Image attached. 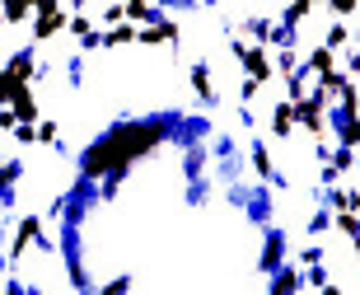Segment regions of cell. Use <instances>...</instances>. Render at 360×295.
<instances>
[{"mask_svg":"<svg viewBox=\"0 0 360 295\" xmlns=\"http://www.w3.org/2000/svg\"><path fill=\"white\" fill-rule=\"evenodd\" d=\"M19 118H14V108H0V132H14Z\"/></svg>","mask_w":360,"mask_h":295,"instance_id":"4316f807","label":"cell"},{"mask_svg":"<svg viewBox=\"0 0 360 295\" xmlns=\"http://www.w3.org/2000/svg\"><path fill=\"white\" fill-rule=\"evenodd\" d=\"M19 89H24V80H19V75H14L10 66H0V108L10 103V99L19 94Z\"/></svg>","mask_w":360,"mask_h":295,"instance_id":"ac0fdd59","label":"cell"},{"mask_svg":"<svg viewBox=\"0 0 360 295\" xmlns=\"http://www.w3.org/2000/svg\"><path fill=\"white\" fill-rule=\"evenodd\" d=\"M323 5H328V10L337 14V19H347V14H356V5H360V0H323Z\"/></svg>","mask_w":360,"mask_h":295,"instance_id":"7402d4cb","label":"cell"},{"mask_svg":"<svg viewBox=\"0 0 360 295\" xmlns=\"http://www.w3.org/2000/svg\"><path fill=\"white\" fill-rule=\"evenodd\" d=\"M356 258H360V234H356Z\"/></svg>","mask_w":360,"mask_h":295,"instance_id":"f546056e","label":"cell"},{"mask_svg":"<svg viewBox=\"0 0 360 295\" xmlns=\"http://www.w3.org/2000/svg\"><path fill=\"white\" fill-rule=\"evenodd\" d=\"M347 70H351V75H360V52H351V56H347Z\"/></svg>","mask_w":360,"mask_h":295,"instance_id":"83f0119b","label":"cell"},{"mask_svg":"<svg viewBox=\"0 0 360 295\" xmlns=\"http://www.w3.org/2000/svg\"><path fill=\"white\" fill-rule=\"evenodd\" d=\"M281 263H285V234H281V230H271L267 244H262V253H257V268H262V272H276Z\"/></svg>","mask_w":360,"mask_h":295,"instance_id":"52a82bcc","label":"cell"},{"mask_svg":"<svg viewBox=\"0 0 360 295\" xmlns=\"http://www.w3.org/2000/svg\"><path fill=\"white\" fill-rule=\"evenodd\" d=\"M38 234H42V215H38V211H28L24 220H19V230H14V244H10V263H24L28 244H38Z\"/></svg>","mask_w":360,"mask_h":295,"instance_id":"277c9868","label":"cell"},{"mask_svg":"<svg viewBox=\"0 0 360 295\" xmlns=\"http://www.w3.org/2000/svg\"><path fill=\"white\" fill-rule=\"evenodd\" d=\"M187 80H192L201 103H215V80H211V66H206V61H197V66L187 70Z\"/></svg>","mask_w":360,"mask_h":295,"instance_id":"9c48e42d","label":"cell"},{"mask_svg":"<svg viewBox=\"0 0 360 295\" xmlns=\"http://www.w3.org/2000/svg\"><path fill=\"white\" fill-rule=\"evenodd\" d=\"M342 84H347V75L333 66V70H323V75H319V84H314V89H319L323 99H337V94H342Z\"/></svg>","mask_w":360,"mask_h":295,"instance_id":"9a60e30c","label":"cell"},{"mask_svg":"<svg viewBox=\"0 0 360 295\" xmlns=\"http://www.w3.org/2000/svg\"><path fill=\"white\" fill-rule=\"evenodd\" d=\"M84 5H89V0H70V14H75V10H84Z\"/></svg>","mask_w":360,"mask_h":295,"instance_id":"f1b7e54d","label":"cell"},{"mask_svg":"<svg viewBox=\"0 0 360 295\" xmlns=\"http://www.w3.org/2000/svg\"><path fill=\"white\" fill-rule=\"evenodd\" d=\"M28 14H33V5H28V0H5V5H0V19H5V24H24Z\"/></svg>","mask_w":360,"mask_h":295,"instance_id":"2e32d148","label":"cell"},{"mask_svg":"<svg viewBox=\"0 0 360 295\" xmlns=\"http://www.w3.org/2000/svg\"><path fill=\"white\" fill-rule=\"evenodd\" d=\"M10 108H14V118H19V122H38V118H42V108H38V94H33L28 84H24V89H19V94L10 99Z\"/></svg>","mask_w":360,"mask_h":295,"instance_id":"30bf717a","label":"cell"},{"mask_svg":"<svg viewBox=\"0 0 360 295\" xmlns=\"http://www.w3.org/2000/svg\"><path fill=\"white\" fill-rule=\"evenodd\" d=\"M257 89H262V80H253V75H243V84H239V99H243V103H253V99H257Z\"/></svg>","mask_w":360,"mask_h":295,"instance_id":"cb8c5ba5","label":"cell"},{"mask_svg":"<svg viewBox=\"0 0 360 295\" xmlns=\"http://www.w3.org/2000/svg\"><path fill=\"white\" fill-rule=\"evenodd\" d=\"M24 178V160H5L0 164V206H10L14 201V183Z\"/></svg>","mask_w":360,"mask_h":295,"instance_id":"ba28073f","label":"cell"},{"mask_svg":"<svg viewBox=\"0 0 360 295\" xmlns=\"http://www.w3.org/2000/svg\"><path fill=\"white\" fill-rule=\"evenodd\" d=\"M0 234H5V225H0Z\"/></svg>","mask_w":360,"mask_h":295,"instance_id":"1f68e13d","label":"cell"},{"mask_svg":"<svg viewBox=\"0 0 360 295\" xmlns=\"http://www.w3.org/2000/svg\"><path fill=\"white\" fill-rule=\"evenodd\" d=\"M70 33H75V38H89V33H94V19H89V14H80V10H75V14H70Z\"/></svg>","mask_w":360,"mask_h":295,"instance_id":"44dd1931","label":"cell"},{"mask_svg":"<svg viewBox=\"0 0 360 295\" xmlns=\"http://www.w3.org/2000/svg\"><path fill=\"white\" fill-rule=\"evenodd\" d=\"M337 66V52L328 47V42H319L314 52H309V61H304V70H314V75H323V70H333Z\"/></svg>","mask_w":360,"mask_h":295,"instance_id":"7c38bea8","label":"cell"},{"mask_svg":"<svg viewBox=\"0 0 360 295\" xmlns=\"http://www.w3.org/2000/svg\"><path fill=\"white\" fill-rule=\"evenodd\" d=\"M160 141H169V127L164 122H122V127H112L108 136H98L84 150L80 169H84V178H117L127 164L150 155Z\"/></svg>","mask_w":360,"mask_h":295,"instance_id":"6da1fadb","label":"cell"},{"mask_svg":"<svg viewBox=\"0 0 360 295\" xmlns=\"http://www.w3.org/2000/svg\"><path fill=\"white\" fill-rule=\"evenodd\" d=\"M333 225L347 234V239H356L360 234V211H333Z\"/></svg>","mask_w":360,"mask_h":295,"instance_id":"d6986e66","label":"cell"},{"mask_svg":"<svg viewBox=\"0 0 360 295\" xmlns=\"http://www.w3.org/2000/svg\"><path fill=\"white\" fill-rule=\"evenodd\" d=\"M328 225H333V215H328V206H323V211H314V220H309V234H323V230H328Z\"/></svg>","mask_w":360,"mask_h":295,"instance_id":"603a6c76","label":"cell"},{"mask_svg":"<svg viewBox=\"0 0 360 295\" xmlns=\"http://www.w3.org/2000/svg\"><path fill=\"white\" fill-rule=\"evenodd\" d=\"M136 28H141V24H131V19L108 24V28H103V47H127V42H136Z\"/></svg>","mask_w":360,"mask_h":295,"instance_id":"8fae6325","label":"cell"},{"mask_svg":"<svg viewBox=\"0 0 360 295\" xmlns=\"http://www.w3.org/2000/svg\"><path fill=\"white\" fill-rule=\"evenodd\" d=\"M328 164H333L337 174H351V169H356V150H351V146H337L333 155H328Z\"/></svg>","mask_w":360,"mask_h":295,"instance_id":"ffe728a7","label":"cell"},{"mask_svg":"<svg viewBox=\"0 0 360 295\" xmlns=\"http://www.w3.org/2000/svg\"><path fill=\"white\" fill-rule=\"evenodd\" d=\"M271 291H304V277H300L295 268H285V263H281V268L271 272Z\"/></svg>","mask_w":360,"mask_h":295,"instance_id":"4fadbf2b","label":"cell"},{"mask_svg":"<svg viewBox=\"0 0 360 295\" xmlns=\"http://www.w3.org/2000/svg\"><path fill=\"white\" fill-rule=\"evenodd\" d=\"M323 42H328L333 52H347V47H351V28L342 24V19H337V24H328V33H323Z\"/></svg>","mask_w":360,"mask_h":295,"instance_id":"e0dca14e","label":"cell"},{"mask_svg":"<svg viewBox=\"0 0 360 295\" xmlns=\"http://www.w3.org/2000/svg\"><path fill=\"white\" fill-rule=\"evenodd\" d=\"M314 263H323V249H314V244H309L304 253H300V268H314Z\"/></svg>","mask_w":360,"mask_h":295,"instance_id":"484cf974","label":"cell"},{"mask_svg":"<svg viewBox=\"0 0 360 295\" xmlns=\"http://www.w3.org/2000/svg\"><path fill=\"white\" fill-rule=\"evenodd\" d=\"M229 52L239 56L243 75H253V80L267 84L271 75H276V66H271V56H267V42H243V38H234V42H229Z\"/></svg>","mask_w":360,"mask_h":295,"instance_id":"7a4b0ae2","label":"cell"},{"mask_svg":"<svg viewBox=\"0 0 360 295\" xmlns=\"http://www.w3.org/2000/svg\"><path fill=\"white\" fill-rule=\"evenodd\" d=\"M66 24H70L66 5H61V10H47V14H33V42H52Z\"/></svg>","mask_w":360,"mask_h":295,"instance_id":"5b68a950","label":"cell"},{"mask_svg":"<svg viewBox=\"0 0 360 295\" xmlns=\"http://www.w3.org/2000/svg\"><path fill=\"white\" fill-rule=\"evenodd\" d=\"M0 28H5V19H0Z\"/></svg>","mask_w":360,"mask_h":295,"instance_id":"4dcf8cb0","label":"cell"},{"mask_svg":"<svg viewBox=\"0 0 360 295\" xmlns=\"http://www.w3.org/2000/svg\"><path fill=\"white\" fill-rule=\"evenodd\" d=\"M295 127H300V118H295V103L290 99H281L276 108H271V136H281V141H290Z\"/></svg>","mask_w":360,"mask_h":295,"instance_id":"8992f818","label":"cell"},{"mask_svg":"<svg viewBox=\"0 0 360 295\" xmlns=\"http://www.w3.org/2000/svg\"><path fill=\"white\" fill-rule=\"evenodd\" d=\"M38 146H56V122H38Z\"/></svg>","mask_w":360,"mask_h":295,"instance_id":"d4e9b609","label":"cell"},{"mask_svg":"<svg viewBox=\"0 0 360 295\" xmlns=\"http://www.w3.org/2000/svg\"><path fill=\"white\" fill-rule=\"evenodd\" d=\"M248 164H253L257 178H276V169H271V150L262 146V141H253V155H248Z\"/></svg>","mask_w":360,"mask_h":295,"instance_id":"5bb4252c","label":"cell"},{"mask_svg":"<svg viewBox=\"0 0 360 295\" xmlns=\"http://www.w3.org/2000/svg\"><path fill=\"white\" fill-rule=\"evenodd\" d=\"M295 118H300V127H304L314 141H328V132H333V122H328V99H323L319 89L295 103Z\"/></svg>","mask_w":360,"mask_h":295,"instance_id":"3957f363","label":"cell"}]
</instances>
